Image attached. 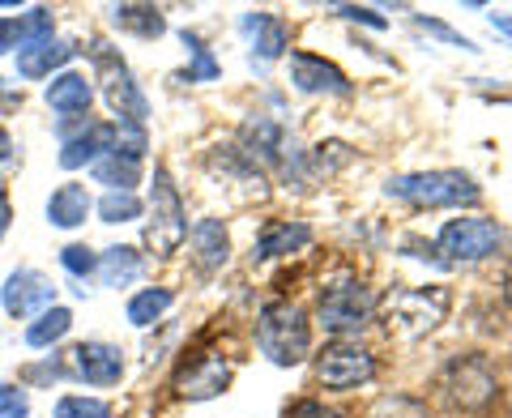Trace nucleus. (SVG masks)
Instances as JSON below:
<instances>
[{
    "mask_svg": "<svg viewBox=\"0 0 512 418\" xmlns=\"http://www.w3.org/2000/svg\"><path fill=\"white\" fill-rule=\"evenodd\" d=\"M448 303H453V295H448L444 286H397V291L384 299V320H389V333L414 342V337H427L440 325Z\"/></svg>",
    "mask_w": 512,
    "mask_h": 418,
    "instance_id": "1",
    "label": "nucleus"
},
{
    "mask_svg": "<svg viewBox=\"0 0 512 418\" xmlns=\"http://www.w3.org/2000/svg\"><path fill=\"white\" fill-rule=\"evenodd\" d=\"M256 342L278 367H295L312 346V329H308V316H303L295 303L274 299L261 308V320H256Z\"/></svg>",
    "mask_w": 512,
    "mask_h": 418,
    "instance_id": "2",
    "label": "nucleus"
},
{
    "mask_svg": "<svg viewBox=\"0 0 512 418\" xmlns=\"http://www.w3.org/2000/svg\"><path fill=\"white\" fill-rule=\"evenodd\" d=\"M389 197L423 205V209H448V205H474L478 184L466 171H423V175H397L389 180Z\"/></svg>",
    "mask_w": 512,
    "mask_h": 418,
    "instance_id": "3",
    "label": "nucleus"
},
{
    "mask_svg": "<svg viewBox=\"0 0 512 418\" xmlns=\"http://www.w3.org/2000/svg\"><path fill=\"white\" fill-rule=\"evenodd\" d=\"M188 235V218L180 205V192H175L167 167L154 171V188H150V222H146V244L158 256H171L175 248L184 244Z\"/></svg>",
    "mask_w": 512,
    "mask_h": 418,
    "instance_id": "4",
    "label": "nucleus"
},
{
    "mask_svg": "<svg viewBox=\"0 0 512 418\" xmlns=\"http://www.w3.org/2000/svg\"><path fill=\"white\" fill-rule=\"evenodd\" d=\"M90 56L99 64V77H103V94L111 111H116V124H146L150 107H146V94L137 90L133 73H128V64L111 52L107 43H90Z\"/></svg>",
    "mask_w": 512,
    "mask_h": 418,
    "instance_id": "5",
    "label": "nucleus"
},
{
    "mask_svg": "<svg viewBox=\"0 0 512 418\" xmlns=\"http://www.w3.org/2000/svg\"><path fill=\"white\" fill-rule=\"evenodd\" d=\"M500 239H504V231L495 227L491 218H453L440 231L436 248L444 252L440 256L444 265H474V261H487V256L500 248Z\"/></svg>",
    "mask_w": 512,
    "mask_h": 418,
    "instance_id": "6",
    "label": "nucleus"
},
{
    "mask_svg": "<svg viewBox=\"0 0 512 418\" xmlns=\"http://www.w3.org/2000/svg\"><path fill=\"white\" fill-rule=\"evenodd\" d=\"M372 295H367V286H359V282H338V286H329L325 295H320V308H316V316H320V325H325L329 333H338V337H346V333H359L367 320H372Z\"/></svg>",
    "mask_w": 512,
    "mask_h": 418,
    "instance_id": "7",
    "label": "nucleus"
},
{
    "mask_svg": "<svg viewBox=\"0 0 512 418\" xmlns=\"http://www.w3.org/2000/svg\"><path fill=\"white\" fill-rule=\"evenodd\" d=\"M372 376H376V359L367 355L363 346L338 342V346H325L316 355V380L333 393H350V389H359V384H367Z\"/></svg>",
    "mask_w": 512,
    "mask_h": 418,
    "instance_id": "8",
    "label": "nucleus"
},
{
    "mask_svg": "<svg viewBox=\"0 0 512 418\" xmlns=\"http://www.w3.org/2000/svg\"><path fill=\"white\" fill-rule=\"evenodd\" d=\"M244 141H248V154L265 167H278L286 180H299L303 175V154L295 150V141L286 137V128L269 124V120H248L244 124Z\"/></svg>",
    "mask_w": 512,
    "mask_h": 418,
    "instance_id": "9",
    "label": "nucleus"
},
{
    "mask_svg": "<svg viewBox=\"0 0 512 418\" xmlns=\"http://www.w3.org/2000/svg\"><path fill=\"white\" fill-rule=\"evenodd\" d=\"M0 303H5V312L13 320H30V316H43L47 308H56V286L39 269H18V273H9Z\"/></svg>",
    "mask_w": 512,
    "mask_h": 418,
    "instance_id": "10",
    "label": "nucleus"
},
{
    "mask_svg": "<svg viewBox=\"0 0 512 418\" xmlns=\"http://www.w3.org/2000/svg\"><path fill=\"white\" fill-rule=\"evenodd\" d=\"M444 389H448V397L461 401V406H470V410L487 406L495 397V372L487 367V359H457L444 376Z\"/></svg>",
    "mask_w": 512,
    "mask_h": 418,
    "instance_id": "11",
    "label": "nucleus"
},
{
    "mask_svg": "<svg viewBox=\"0 0 512 418\" xmlns=\"http://www.w3.org/2000/svg\"><path fill=\"white\" fill-rule=\"evenodd\" d=\"M69 363H73V376H82L94 389H107V384H120L124 376V355L107 342H82L69 350Z\"/></svg>",
    "mask_w": 512,
    "mask_h": 418,
    "instance_id": "12",
    "label": "nucleus"
},
{
    "mask_svg": "<svg viewBox=\"0 0 512 418\" xmlns=\"http://www.w3.org/2000/svg\"><path fill=\"white\" fill-rule=\"evenodd\" d=\"M291 82L303 94H338V99L350 94V82H346V73L338 69V64H329L325 56H312V52L291 56Z\"/></svg>",
    "mask_w": 512,
    "mask_h": 418,
    "instance_id": "13",
    "label": "nucleus"
},
{
    "mask_svg": "<svg viewBox=\"0 0 512 418\" xmlns=\"http://www.w3.org/2000/svg\"><path fill=\"white\" fill-rule=\"evenodd\" d=\"M116 146V124H90L82 128V137H64V150H60V167L64 171H77L86 163H99V158L111 154Z\"/></svg>",
    "mask_w": 512,
    "mask_h": 418,
    "instance_id": "14",
    "label": "nucleus"
},
{
    "mask_svg": "<svg viewBox=\"0 0 512 418\" xmlns=\"http://www.w3.org/2000/svg\"><path fill=\"white\" fill-rule=\"evenodd\" d=\"M227 384H231V372H227V363L222 359H201V363H192V367H184V372L175 376V389H180V397H188V401L218 397Z\"/></svg>",
    "mask_w": 512,
    "mask_h": 418,
    "instance_id": "15",
    "label": "nucleus"
},
{
    "mask_svg": "<svg viewBox=\"0 0 512 418\" xmlns=\"http://www.w3.org/2000/svg\"><path fill=\"white\" fill-rule=\"evenodd\" d=\"M239 26H244V35L252 39V52L261 60H278L286 52V43H291V30L274 13H244Z\"/></svg>",
    "mask_w": 512,
    "mask_h": 418,
    "instance_id": "16",
    "label": "nucleus"
},
{
    "mask_svg": "<svg viewBox=\"0 0 512 418\" xmlns=\"http://www.w3.org/2000/svg\"><path fill=\"white\" fill-rule=\"evenodd\" d=\"M188 235H192V256H197V265H201L205 273H214V269L227 265L231 239H227V227H222L218 218H201Z\"/></svg>",
    "mask_w": 512,
    "mask_h": 418,
    "instance_id": "17",
    "label": "nucleus"
},
{
    "mask_svg": "<svg viewBox=\"0 0 512 418\" xmlns=\"http://www.w3.org/2000/svg\"><path fill=\"white\" fill-rule=\"evenodd\" d=\"M94 103V86L82 73H56L52 86H47V107L60 111V116H82Z\"/></svg>",
    "mask_w": 512,
    "mask_h": 418,
    "instance_id": "18",
    "label": "nucleus"
},
{
    "mask_svg": "<svg viewBox=\"0 0 512 418\" xmlns=\"http://www.w3.org/2000/svg\"><path fill=\"white\" fill-rule=\"evenodd\" d=\"M86 214H90V192L82 184H60L52 197H47V222L60 231L82 227Z\"/></svg>",
    "mask_w": 512,
    "mask_h": 418,
    "instance_id": "19",
    "label": "nucleus"
},
{
    "mask_svg": "<svg viewBox=\"0 0 512 418\" xmlns=\"http://www.w3.org/2000/svg\"><path fill=\"white\" fill-rule=\"evenodd\" d=\"M308 239H312V227H303V222H269V227L261 231V239H256V248H252V261L299 252V248H308Z\"/></svg>",
    "mask_w": 512,
    "mask_h": 418,
    "instance_id": "20",
    "label": "nucleus"
},
{
    "mask_svg": "<svg viewBox=\"0 0 512 418\" xmlns=\"http://www.w3.org/2000/svg\"><path fill=\"white\" fill-rule=\"evenodd\" d=\"M73 52H77V47L73 43H60V39H47L39 47H22V52H18V73L26 77V82H39V77L60 69V64H69Z\"/></svg>",
    "mask_w": 512,
    "mask_h": 418,
    "instance_id": "21",
    "label": "nucleus"
},
{
    "mask_svg": "<svg viewBox=\"0 0 512 418\" xmlns=\"http://www.w3.org/2000/svg\"><path fill=\"white\" fill-rule=\"evenodd\" d=\"M111 22H116L120 30H128V35H137V39H158L167 30L163 13H158L154 5H111Z\"/></svg>",
    "mask_w": 512,
    "mask_h": 418,
    "instance_id": "22",
    "label": "nucleus"
},
{
    "mask_svg": "<svg viewBox=\"0 0 512 418\" xmlns=\"http://www.w3.org/2000/svg\"><path fill=\"white\" fill-rule=\"evenodd\" d=\"M99 278L107 286H133L141 278V252L137 248H107L99 261Z\"/></svg>",
    "mask_w": 512,
    "mask_h": 418,
    "instance_id": "23",
    "label": "nucleus"
},
{
    "mask_svg": "<svg viewBox=\"0 0 512 418\" xmlns=\"http://www.w3.org/2000/svg\"><path fill=\"white\" fill-rule=\"evenodd\" d=\"M69 329H73V312L69 308H47L43 316H35V325L26 329V346L47 350L52 342H60Z\"/></svg>",
    "mask_w": 512,
    "mask_h": 418,
    "instance_id": "24",
    "label": "nucleus"
},
{
    "mask_svg": "<svg viewBox=\"0 0 512 418\" xmlns=\"http://www.w3.org/2000/svg\"><path fill=\"white\" fill-rule=\"evenodd\" d=\"M171 303H175V295L167 291V286H150V291H137L133 299H128V320H133L137 329H150L154 320L171 308Z\"/></svg>",
    "mask_w": 512,
    "mask_h": 418,
    "instance_id": "25",
    "label": "nucleus"
},
{
    "mask_svg": "<svg viewBox=\"0 0 512 418\" xmlns=\"http://www.w3.org/2000/svg\"><path fill=\"white\" fill-rule=\"evenodd\" d=\"M137 175H141L137 163H124V158H116V154H107V158H99V163H94V180L107 184L111 192H133Z\"/></svg>",
    "mask_w": 512,
    "mask_h": 418,
    "instance_id": "26",
    "label": "nucleus"
},
{
    "mask_svg": "<svg viewBox=\"0 0 512 418\" xmlns=\"http://www.w3.org/2000/svg\"><path fill=\"white\" fill-rule=\"evenodd\" d=\"M180 39H184V47L192 52V60H197V64H192V69H188V73H180V82H214V77H218L222 69H218V60L210 56V47H205L197 35H188V30H184Z\"/></svg>",
    "mask_w": 512,
    "mask_h": 418,
    "instance_id": "27",
    "label": "nucleus"
},
{
    "mask_svg": "<svg viewBox=\"0 0 512 418\" xmlns=\"http://www.w3.org/2000/svg\"><path fill=\"white\" fill-rule=\"evenodd\" d=\"M111 154L124 158V163H141V154H146V124H116Z\"/></svg>",
    "mask_w": 512,
    "mask_h": 418,
    "instance_id": "28",
    "label": "nucleus"
},
{
    "mask_svg": "<svg viewBox=\"0 0 512 418\" xmlns=\"http://www.w3.org/2000/svg\"><path fill=\"white\" fill-rule=\"evenodd\" d=\"M22 47H39V43H47L52 39V9H43V5H35L30 13H22ZM18 47V52H22Z\"/></svg>",
    "mask_w": 512,
    "mask_h": 418,
    "instance_id": "29",
    "label": "nucleus"
},
{
    "mask_svg": "<svg viewBox=\"0 0 512 418\" xmlns=\"http://www.w3.org/2000/svg\"><path fill=\"white\" fill-rule=\"evenodd\" d=\"M99 214H103V222H133V218H141V201L133 192H107L99 201Z\"/></svg>",
    "mask_w": 512,
    "mask_h": 418,
    "instance_id": "30",
    "label": "nucleus"
},
{
    "mask_svg": "<svg viewBox=\"0 0 512 418\" xmlns=\"http://www.w3.org/2000/svg\"><path fill=\"white\" fill-rule=\"evenodd\" d=\"M56 418H111L107 401L99 397H60L56 401Z\"/></svg>",
    "mask_w": 512,
    "mask_h": 418,
    "instance_id": "31",
    "label": "nucleus"
},
{
    "mask_svg": "<svg viewBox=\"0 0 512 418\" xmlns=\"http://www.w3.org/2000/svg\"><path fill=\"white\" fill-rule=\"evenodd\" d=\"M60 265L69 269L73 278H90V273L99 269V256H94V252H90L86 244H69V248L60 252Z\"/></svg>",
    "mask_w": 512,
    "mask_h": 418,
    "instance_id": "32",
    "label": "nucleus"
},
{
    "mask_svg": "<svg viewBox=\"0 0 512 418\" xmlns=\"http://www.w3.org/2000/svg\"><path fill=\"white\" fill-rule=\"evenodd\" d=\"M0 418H30V393L0 380Z\"/></svg>",
    "mask_w": 512,
    "mask_h": 418,
    "instance_id": "33",
    "label": "nucleus"
},
{
    "mask_svg": "<svg viewBox=\"0 0 512 418\" xmlns=\"http://www.w3.org/2000/svg\"><path fill=\"white\" fill-rule=\"evenodd\" d=\"M22 47V22L18 18H0V56Z\"/></svg>",
    "mask_w": 512,
    "mask_h": 418,
    "instance_id": "34",
    "label": "nucleus"
},
{
    "mask_svg": "<svg viewBox=\"0 0 512 418\" xmlns=\"http://www.w3.org/2000/svg\"><path fill=\"white\" fill-rule=\"evenodd\" d=\"M291 418H342L338 410H325L320 401H299V406L291 410Z\"/></svg>",
    "mask_w": 512,
    "mask_h": 418,
    "instance_id": "35",
    "label": "nucleus"
},
{
    "mask_svg": "<svg viewBox=\"0 0 512 418\" xmlns=\"http://www.w3.org/2000/svg\"><path fill=\"white\" fill-rule=\"evenodd\" d=\"M338 13H342V18H350V22H367V26H376V30L384 26V18H380V13H372V9H355V5H342Z\"/></svg>",
    "mask_w": 512,
    "mask_h": 418,
    "instance_id": "36",
    "label": "nucleus"
},
{
    "mask_svg": "<svg viewBox=\"0 0 512 418\" xmlns=\"http://www.w3.org/2000/svg\"><path fill=\"white\" fill-rule=\"evenodd\" d=\"M419 26H427L431 35H440V39H448V43H457V47H466V52H474V43H470V39H461L457 30H448V26H440V22H423V18H419Z\"/></svg>",
    "mask_w": 512,
    "mask_h": 418,
    "instance_id": "37",
    "label": "nucleus"
},
{
    "mask_svg": "<svg viewBox=\"0 0 512 418\" xmlns=\"http://www.w3.org/2000/svg\"><path fill=\"white\" fill-rule=\"evenodd\" d=\"M9 222H13V205H9L5 192H0V239L9 235Z\"/></svg>",
    "mask_w": 512,
    "mask_h": 418,
    "instance_id": "38",
    "label": "nucleus"
},
{
    "mask_svg": "<svg viewBox=\"0 0 512 418\" xmlns=\"http://www.w3.org/2000/svg\"><path fill=\"white\" fill-rule=\"evenodd\" d=\"M9 158H13V137L5 133V128H0V167H5Z\"/></svg>",
    "mask_w": 512,
    "mask_h": 418,
    "instance_id": "39",
    "label": "nucleus"
},
{
    "mask_svg": "<svg viewBox=\"0 0 512 418\" xmlns=\"http://www.w3.org/2000/svg\"><path fill=\"white\" fill-rule=\"evenodd\" d=\"M22 103V94H9V90H0V111L5 107H18Z\"/></svg>",
    "mask_w": 512,
    "mask_h": 418,
    "instance_id": "40",
    "label": "nucleus"
},
{
    "mask_svg": "<svg viewBox=\"0 0 512 418\" xmlns=\"http://www.w3.org/2000/svg\"><path fill=\"white\" fill-rule=\"evenodd\" d=\"M495 26H500L504 35H512V22H508V18H495Z\"/></svg>",
    "mask_w": 512,
    "mask_h": 418,
    "instance_id": "41",
    "label": "nucleus"
},
{
    "mask_svg": "<svg viewBox=\"0 0 512 418\" xmlns=\"http://www.w3.org/2000/svg\"><path fill=\"white\" fill-rule=\"evenodd\" d=\"M508 303H512V269H508Z\"/></svg>",
    "mask_w": 512,
    "mask_h": 418,
    "instance_id": "42",
    "label": "nucleus"
}]
</instances>
